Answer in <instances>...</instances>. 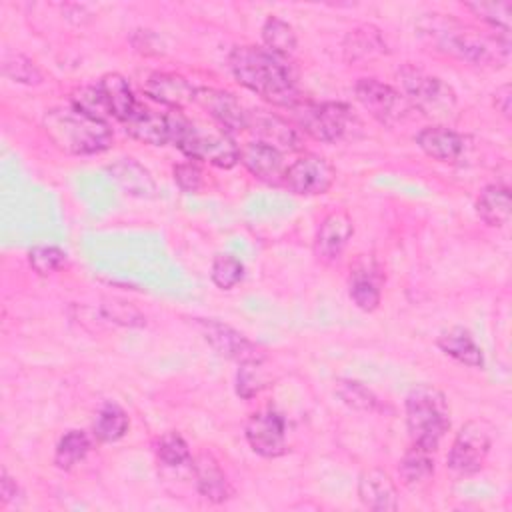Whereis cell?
<instances>
[{"instance_id":"5b68a950","label":"cell","mask_w":512,"mask_h":512,"mask_svg":"<svg viewBox=\"0 0 512 512\" xmlns=\"http://www.w3.org/2000/svg\"><path fill=\"white\" fill-rule=\"evenodd\" d=\"M406 428L414 446L434 452L450 428V408L442 390L416 384L406 394Z\"/></svg>"},{"instance_id":"3957f363","label":"cell","mask_w":512,"mask_h":512,"mask_svg":"<svg viewBox=\"0 0 512 512\" xmlns=\"http://www.w3.org/2000/svg\"><path fill=\"white\" fill-rule=\"evenodd\" d=\"M170 142L194 162H208L216 168H234L240 162V148L234 138L216 124L190 120L182 110H168Z\"/></svg>"},{"instance_id":"8992f818","label":"cell","mask_w":512,"mask_h":512,"mask_svg":"<svg viewBox=\"0 0 512 512\" xmlns=\"http://www.w3.org/2000/svg\"><path fill=\"white\" fill-rule=\"evenodd\" d=\"M296 128L310 138L326 144H336L354 138L362 122L344 102H298L294 108Z\"/></svg>"},{"instance_id":"f546056e","label":"cell","mask_w":512,"mask_h":512,"mask_svg":"<svg viewBox=\"0 0 512 512\" xmlns=\"http://www.w3.org/2000/svg\"><path fill=\"white\" fill-rule=\"evenodd\" d=\"M466 10H470L476 18H480L486 26L492 28V32L510 36L512 30V2L500 0V2H466Z\"/></svg>"},{"instance_id":"1f68e13d","label":"cell","mask_w":512,"mask_h":512,"mask_svg":"<svg viewBox=\"0 0 512 512\" xmlns=\"http://www.w3.org/2000/svg\"><path fill=\"white\" fill-rule=\"evenodd\" d=\"M348 294L356 308L362 312H374L380 306V286L368 270H354L348 282Z\"/></svg>"},{"instance_id":"603a6c76","label":"cell","mask_w":512,"mask_h":512,"mask_svg":"<svg viewBox=\"0 0 512 512\" xmlns=\"http://www.w3.org/2000/svg\"><path fill=\"white\" fill-rule=\"evenodd\" d=\"M108 172L130 196L152 198L156 194V182L152 174L134 158H118L108 166Z\"/></svg>"},{"instance_id":"277c9868","label":"cell","mask_w":512,"mask_h":512,"mask_svg":"<svg viewBox=\"0 0 512 512\" xmlns=\"http://www.w3.org/2000/svg\"><path fill=\"white\" fill-rule=\"evenodd\" d=\"M50 142L72 156H92L112 146V128L74 106L50 108L42 118Z\"/></svg>"},{"instance_id":"44dd1931","label":"cell","mask_w":512,"mask_h":512,"mask_svg":"<svg viewBox=\"0 0 512 512\" xmlns=\"http://www.w3.org/2000/svg\"><path fill=\"white\" fill-rule=\"evenodd\" d=\"M416 146L432 160L438 162H454L460 158V154L464 152V138L444 126V124H430L424 126L416 136Z\"/></svg>"},{"instance_id":"8fae6325","label":"cell","mask_w":512,"mask_h":512,"mask_svg":"<svg viewBox=\"0 0 512 512\" xmlns=\"http://www.w3.org/2000/svg\"><path fill=\"white\" fill-rule=\"evenodd\" d=\"M336 180L334 166L318 156L304 154L296 158L284 172V186L298 196H320L326 194Z\"/></svg>"},{"instance_id":"ab89813d","label":"cell","mask_w":512,"mask_h":512,"mask_svg":"<svg viewBox=\"0 0 512 512\" xmlns=\"http://www.w3.org/2000/svg\"><path fill=\"white\" fill-rule=\"evenodd\" d=\"M172 176H174L176 186L186 194H194L202 188V170H200L198 162H194V160L176 164L172 168Z\"/></svg>"},{"instance_id":"83f0119b","label":"cell","mask_w":512,"mask_h":512,"mask_svg":"<svg viewBox=\"0 0 512 512\" xmlns=\"http://www.w3.org/2000/svg\"><path fill=\"white\" fill-rule=\"evenodd\" d=\"M398 474L404 486L416 488L424 482H428L434 474V458L430 450H424L420 446H410V450L402 456L398 464Z\"/></svg>"},{"instance_id":"484cf974","label":"cell","mask_w":512,"mask_h":512,"mask_svg":"<svg viewBox=\"0 0 512 512\" xmlns=\"http://www.w3.org/2000/svg\"><path fill=\"white\" fill-rule=\"evenodd\" d=\"M342 48H344V58L348 62L368 60L372 56H380L388 52L382 32L372 24H360L354 30H350L344 38Z\"/></svg>"},{"instance_id":"836d02e7","label":"cell","mask_w":512,"mask_h":512,"mask_svg":"<svg viewBox=\"0 0 512 512\" xmlns=\"http://www.w3.org/2000/svg\"><path fill=\"white\" fill-rule=\"evenodd\" d=\"M244 278V264L232 254H216L210 264V280L220 290H232Z\"/></svg>"},{"instance_id":"4dcf8cb0","label":"cell","mask_w":512,"mask_h":512,"mask_svg":"<svg viewBox=\"0 0 512 512\" xmlns=\"http://www.w3.org/2000/svg\"><path fill=\"white\" fill-rule=\"evenodd\" d=\"M90 452V438L84 430H68L56 444L54 464L60 470H70L80 464Z\"/></svg>"},{"instance_id":"ffe728a7","label":"cell","mask_w":512,"mask_h":512,"mask_svg":"<svg viewBox=\"0 0 512 512\" xmlns=\"http://www.w3.org/2000/svg\"><path fill=\"white\" fill-rule=\"evenodd\" d=\"M124 132L144 144L164 146L170 142V126L166 112L160 114L144 104H136L132 114L122 122Z\"/></svg>"},{"instance_id":"d4e9b609","label":"cell","mask_w":512,"mask_h":512,"mask_svg":"<svg viewBox=\"0 0 512 512\" xmlns=\"http://www.w3.org/2000/svg\"><path fill=\"white\" fill-rule=\"evenodd\" d=\"M96 86L100 88V92L106 100L110 116L122 124L138 104V100L134 98V92L130 88V82L118 72H108L98 80Z\"/></svg>"},{"instance_id":"4fadbf2b","label":"cell","mask_w":512,"mask_h":512,"mask_svg":"<svg viewBox=\"0 0 512 512\" xmlns=\"http://www.w3.org/2000/svg\"><path fill=\"white\" fill-rule=\"evenodd\" d=\"M194 104H198L214 120V124L230 136L246 130L248 110H244L232 92L212 86H198L194 92Z\"/></svg>"},{"instance_id":"30bf717a","label":"cell","mask_w":512,"mask_h":512,"mask_svg":"<svg viewBox=\"0 0 512 512\" xmlns=\"http://www.w3.org/2000/svg\"><path fill=\"white\" fill-rule=\"evenodd\" d=\"M198 330L202 332L204 340L224 358L234 360L238 364H250V362H264L266 354L258 344H254L250 338H246L236 328L222 324L212 318H194Z\"/></svg>"},{"instance_id":"e575fe53","label":"cell","mask_w":512,"mask_h":512,"mask_svg":"<svg viewBox=\"0 0 512 512\" xmlns=\"http://www.w3.org/2000/svg\"><path fill=\"white\" fill-rule=\"evenodd\" d=\"M2 74L18 84H40L42 82V72L38 70V66L24 54H4L2 58Z\"/></svg>"},{"instance_id":"d590c367","label":"cell","mask_w":512,"mask_h":512,"mask_svg":"<svg viewBox=\"0 0 512 512\" xmlns=\"http://www.w3.org/2000/svg\"><path fill=\"white\" fill-rule=\"evenodd\" d=\"M70 106L82 110L84 114L96 118V120H102V122H108L110 116V110L106 106V100L100 92L98 86H80L72 92V98H70Z\"/></svg>"},{"instance_id":"5bb4252c","label":"cell","mask_w":512,"mask_h":512,"mask_svg":"<svg viewBox=\"0 0 512 512\" xmlns=\"http://www.w3.org/2000/svg\"><path fill=\"white\" fill-rule=\"evenodd\" d=\"M246 130L258 140L276 150L294 152L302 148V134L300 130L290 124L286 118L266 112V110H248Z\"/></svg>"},{"instance_id":"d6a6232c","label":"cell","mask_w":512,"mask_h":512,"mask_svg":"<svg viewBox=\"0 0 512 512\" xmlns=\"http://www.w3.org/2000/svg\"><path fill=\"white\" fill-rule=\"evenodd\" d=\"M334 392L348 408L358 412H374L380 406V400L376 398V394L368 386L352 378H338Z\"/></svg>"},{"instance_id":"ac0fdd59","label":"cell","mask_w":512,"mask_h":512,"mask_svg":"<svg viewBox=\"0 0 512 512\" xmlns=\"http://www.w3.org/2000/svg\"><path fill=\"white\" fill-rule=\"evenodd\" d=\"M358 498L374 512L398 510V490L394 480L380 468H366L358 476Z\"/></svg>"},{"instance_id":"f1b7e54d","label":"cell","mask_w":512,"mask_h":512,"mask_svg":"<svg viewBox=\"0 0 512 512\" xmlns=\"http://www.w3.org/2000/svg\"><path fill=\"white\" fill-rule=\"evenodd\" d=\"M260 34H262L264 48L284 58H288V54H292L298 46V38L292 24H288L278 16H268L262 24Z\"/></svg>"},{"instance_id":"52a82bcc","label":"cell","mask_w":512,"mask_h":512,"mask_svg":"<svg viewBox=\"0 0 512 512\" xmlns=\"http://www.w3.org/2000/svg\"><path fill=\"white\" fill-rule=\"evenodd\" d=\"M398 80L412 110L430 118H444L454 112L456 92L442 78L432 76L414 64H404L398 70Z\"/></svg>"},{"instance_id":"6da1fadb","label":"cell","mask_w":512,"mask_h":512,"mask_svg":"<svg viewBox=\"0 0 512 512\" xmlns=\"http://www.w3.org/2000/svg\"><path fill=\"white\" fill-rule=\"evenodd\" d=\"M228 66L240 86L280 108H294L300 102L296 74L284 56L264 46L242 44L228 54Z\"/></svg>"},{"instance_id":"2e32d148","label":"cell","mask_w":512,"mask_h":512,"mask_svg":"<svg viewBox=\"0 0 512 512\" xmlns=\"http://www.w3.org/2000/svg\"><path fill=\"white\" fill-rule=\"evenodd\" d=\"M142 90L150 100L164 104L170 110H182L186 104L194 102L196 86L174 72H152L144 80Z\"/></svg>"},{"instance_id":"7c38bea8","label":"cell","mask_w":512,"mask_h":512,"mask_svg":"<svg viewBox=\"0 0 512 512\" xmlns=\"http://www.w3.org/2000/svg\"><path fill=\"white\" fill-rule=\"evenodd\" d=\"M248 446L262 458H280L288 452L286 420L276 410H258L244 426Z\"/></svg>"},{"instance_id":"b9f144b4","label":"cell","mask_w":512,"mask_h":512,"mask_svg":"<svg viewBox=\"0 0 512 512\" xmlns=\"http://www.w3.org/2000/svg\"><path fill=\"white\" fill-rule=\"evenodd\" d=\"M14 496H18L16 480L2 468L0 472V506H6Z\"/></svg>"},{"instance_id":"7402d4cb","label":"cell","mask_w":512,"mask_h":512,"mask_svg":"<svg viewBox=\"0 0 512 512\" xmlns=\"http://www.w3.org/2000/svg\"><path fill=\"white\" fill-rule=\"evenodd\" d=\"M436 344L446 356L454 358L456 362H460L468 368H484L482 348L478 346V342L474 340L470 330H466L462 326H452L438 336Z\"/></svg>"},{"instance_id":"60d3db41","label":"cell","mask_w":512,"mask_h":512,"mask_svg":"<svg viewBox=\"0 0 512 512\" xmlns=\"http://www.w3.org/2000/svg\"><path fill=\"white\" fill-rule=\"evenodd\" d=\"M494 108L506 120H510V116H512V86L510 84H502L500 88H496V92H494Z\"/></svg>"},{"instance_id":"d6986e66","label":"cell","mask_w":512,"mask_h":512,"mask_svg":"<svg viewBox=\"0 0 512 512\" xmlns=\"http://www.w3.org/2000/svg\"><path fill=\"white\" fill-rule=\"evenodd\" d=\"M192 470H194V480H196V490L214 504H222L234 496V488L224 474L220 462L210 454L202 452L192 460Z\"/></svg>"},{"instance_id":"ba28073f","label":"cell","mask_w":512,"mask_h":512,"mask_svg":"<svg viewBox=\"0 0 512 512\" xmlns=\"http://www.w3.org/2000/svg\"><path fill=\"white\" fill-rule=\"evenodd\" d=\"M492 448V428L484 420H468L456 434L450 452L448 468L456 474H474L478 472Z\"/></svg>"},{"instance_id":"7a4b0ae2","label":"cell","mask_w":512,"mask_h":512,"mask_svg":"<svg viewBox=\"0 0 512 512\" xmlns=\"http://www.w3.org/2000/svg\"><path fill=\"white\" fill-rule=\"evenodd\" d=\"M420 36L438 52L478 66H502L510 58V36L486 34L444 14H424Z\"/></svg>"},{"instance_id":"e0dca14e","label":"cell","mask_w":512,"mask_h":512,"mask_svg":"<svg viewBox=\"0 0 512 512\" xmlns=\"http://www.w3.org/2000/svg\"><path fill=\"white\" fill-rule=\"evenodd\" d=\"M240 162L254 178L266 184H284L286 166L280 150L252 140L240 148Z\"/></svg>"},{"instance_id":"f35d334b","label":"cell","mask_w":512,"mask_h":512,"mask_svg":"<svg viewBox=\"0 0 512 512\" xmlns=\"http://www.w3.org/2000/svg\"><path fill=\"white\" fill-rule=\"evenodd\" d=\"M262 364L264 362L240 364V370L236 374V394L240 398H252L268 386V378L264 374Z\"/></svg>"},{"instance_id":"cb8c5ba5","label":"cell","mask_w":512,"mask_h":512,"mask_svg":"<svg viewBox=\"0 0 512 512\" xmlns=\"http://www.w3.org/2000/svg\"><path fill=\"white\" fill-rule=\"evenodd\" d=\"M478 218L492 228H502L512 216V194L504 184H488L476 198Z\"/></svg>"},{"instance_id":"74e56055","label":"cell","mask_w":512,"mask_h":512,"mask_svg":"<svg viewBox=\"0 0 512 512\" xmlns=\"http://www.w3.org/2000/svg\"><path fill=\"white\" fill-rule=\"evenodd\" d=\"M156 456L170 468L182 466L192 460L186 440L178 432H166L156 442Z\"/></svg>"},{"instance_id":"8d00e7d4","label":"cell","mask_w":512,"mask_h":512,"mask_svg":"<svg viewBox=\"0 0 512 512\" xmlns=\"http://www.w3.org/2000/svg\"><path fill=\"white\" fill-rule=\"evenodd\" d=\"M28 264L38 276H50L66 264V252L52 244H40L28 250Z\"/></svg>"},{"instance_id":"9a60e30c","label":"cell","mask_w":512,"mask_h":512,"mask_svg":"<svg viewBox=\"0 0 512 512\" xmlns=\"http://www.w3.org/2000/svg\"><path fill=\"white\" fill-rule=\"evenodd\" d=\"M354 234V222L348 212L334 210L318 226L314 236V256L322 264H334L340 260L344 248Z\"/></svg>"},{"instance_id":"4316f807","label":"cell","mask_w":512,"mask_h":512,"mask_svg":"<svg viewBox=\"0 0 512 512\" xmlns=\"http://www.w3.org/2000/svg\"><path fill=\"white\" fill-rule=\"evenodd\" d=\"M130 428V418L126 410L114 402H106L94 416L92 432L100 442H118L126 436Z\"/></svg>"},{"instance_id":"9c48e42d","label":"cell","mask_w":512,"mask_h":512,"mask_svg":"<svg viewBox=\"0 0 512 512\" xmlns=\"http://www.w3.org/2000/svg\"><path fill=\"white\" fill-rule=\"evenodd\" d=\"M354 94L370 116L386 126H394L396 122L404 120L412 110L400 90L380 82L378 78H360L354 84Z\"/></svg>"}]
</instances>
